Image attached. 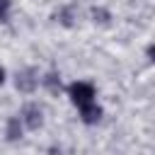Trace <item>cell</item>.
I'll use <instances>...</instances> for the list:
<instances>
[{"mask_svg": "<svg viewBox=\"0 0 155 155\" xmlns=\"http://www.w3.org/2000/svg\"><path fill=\"white\" fill-rule=\"evenodd\" d=\"M7 7H10V0H0V19L7 22Z\"/></svg>", "mask_w": 155, "mask_h": 155, "instance_id": "3", "label": "cell"}, {"mask_svg": "<svg viewBox=\"0 0 155 155\" xmlns=\"http://www.w3.org/2000/svg\"><path fill=\"white\" fill-rule=\"evenodd\" d=\"M2 80H5V73H2V68H0V85H2Z\"/></svg>", "mask_w": 155, "mask_h": 155, "instance_id": "4", "label": "cell"}, {"mask_svg": "<svg viewBox=\"0 0 155 155\" xmlns=\"http://www.w3.org/2000/svg\"><path fill=\"white\" fill-rule=\"evenodd\" d=\"M24 121H27L29 128H36V126L41 124V111H39L36 107H27V109H24Z\"/></svg>", "mask_w": 155, "mask_h": 155, "instance_id": "2", "label": "cell"}, {"mask_svg": "<svg viewBox=\"0 0 155 155\" xmlns=\"http://www.w3.org/2000/svg\"><path fill=\"white\" fill-rule=\"evenodd\" d=\"M68 92H70L73 104L80 109L85 124H94V121H99L102 109L94 104V87H92L90 82H73V85L68 87Z\"/></svg>", "mask_w": 155, "mask_h": 155, "instance_id": "1", "label": "cell"}]
</instances>
